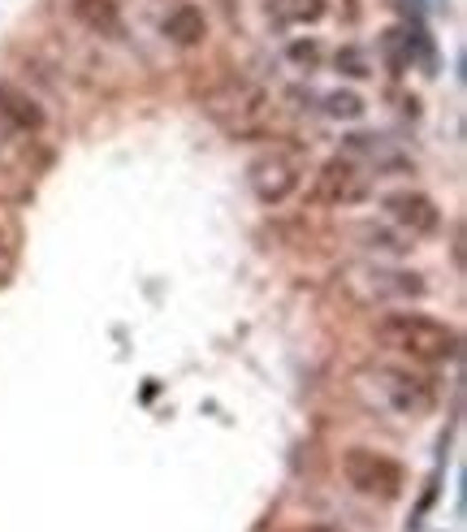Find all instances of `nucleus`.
<instances>
[{
	"label": "nucleus",
	"instance_id": "obj_1",
	"mask_svg": "<svg viewBox=\"0 0 467 532\" xmlns=\"http://www.w3.org/2000/svg\"><path fill=\"white\" fill-rule=\"evenodd\" d=\"M372 333L381 346L399 351L411 364H446V360H459V351H463L459 330L437 316H424V312H385V316H376Z\"/></svg>",
	"mask_w": 467,
	"mask_h": 532
},
{
	"label": "nucleus",
	"instance_id": "obj_2",
	"mask_svg": "<svg viewBox=\"0 0 467 532\" xmlns=\"http://www.w3.org/2000/svg\"><path fill=\"white\" fill-rule=\"evenodd\" d=\"M355 381L376 407L394 411L402 420H416V416L437 407V381L407 364H368L360 368Z\"/></svg>",
	"mask_w": 467,
	"mask_h": 532
},
{
	"label": "nucleus",
	"instance_id": "obj_3",
	"mask_svg": "<svg viewBox=\"0 0 467 532\" xmlns=\"http://www.w3.org/2000/svg\"><path fill=\"white\" fill-rule=\"evenodd\" d=\"M203 113L226 126L238 139H251V134L268 131V117H273V96H268L260 83L234 74V78H221L212 91H203Z\"/></svg>",
	"mask_w": 467,
	"mask_h": 532
},
{
	"label": "nucleus",
	"instance_id": "obj_4",
	"mask_svg": "<svg viewBox=\"0 0 467 532\" xmlns=\"http://www.w3.org/2000/svg\"><path fill=\"white\" fill-rule=\"evenodd\" d=\"M342 480L355 494L376 498V502H394L407 489V472H402L399 459H390L381 450H368V446H351L342 455Z\"/></svg>",
	"mask_w": 467,
	"mask_h": 532
},
{
	"label": "nucleus",
	"instance_id": "obj_5",
	"mask_svg": "<svg viewBox=\"0 0 467 532\" xmlns=\"http://www.w3.org/2000/svg\"><path fill=\"white\" fill-rule=\"evenodd\" d=\"M303 173H307V165H303L299 147H273V152L251 161L247 187H251V195L260 203L277 208V203H286L303 187Z\"/></svg>",
	"mask_w": 467,
	"mask_h": 532
},
{
	"label": "nucleus",
	"instance_id": "obj_6",
	"mask_svg": "<svg viewBox=\"0 0 467 532\" xmlns=\"http://www.w3.org/2000/svg\"><path fill=\"white\" fill-rule=\"evenodd\" d=\"M364 200H372V173L364 165H355L351 156H329L312 178V203L316 208H360Z\"/></svg>",
	"mask_w": 467,
	"mask_h": 532
},
{
	"label": "nucleus",
	"instance_id": "obj_7",
	"mask_svg": "<svg viewBox=\"0 0 467 532\" xmlns=\"http://www.w3.org/2000/svg\"><path fill=\"white\" fill-rule=\"evenodd\" d=\"M381 212H385V221L399 234H407V238H429V234L441 230V208H437L424 191H411V187L385 191V195H381Z\"/></svg>",
	"mask_w": 467,
	"mask_h": 532
},
{
	"label": "nucleus",
	"instance_id": "obj_8",
	"mask_svg": "<svg viewBox=\"0 0 467 532\" xmlns=\"http://www.w3.org/2000/svg\"><path fill=\"white\" fill-rule=\"evenodd\" d=\"M360 303H390V299H420L429 286L420 273H394V268H372V265H360L351 268V282Z\"/></svg>",
	"mask_w": 467,
	"mask_h": 532
},
{
	"label": "nucleus",
	"instance_id": "obj_9",
	"mask_svg": "<svg viewBox=\"0 0 467 532\" xmlns=\"http://www.w3.org/2000/svg\"><path fill=\"white\" fill-rule=\"evenodd\" d=\"M0 122L13 126L18 134H44L48 131V113L31 91H22L18 83L0 78Z\"/></svg>",
	"mask_w": 467,
	"mask_h": 532
},
{
	"label": "nucleus",
	"instance_id": "obj_10",
	"mask_svg": "<svg viewBox=\"0 0 467 532\" xmlns=\"http://www.w3.org/2000/svg\"><path fill=\"white\" fill-rule=\"evenodd\" d=\"M342 156H351L355 165H364L368 173L376 169V173H385V169H407V156L394 152V143L390 139H376V134H355V139H346V152Z\"/></svg>",
	"mask_w": 467,
	"mask_h": 532
},
{
	"label": "nucleus",
	"instance_id": "obj_11",
	"mask_svg": "<svg viewBox=\"0 0 467 532\" xmlns=\"http://www.w3.org/2000/svg\"><path fill=\"white\" fill-rule=\"evenodd\" d=\"M161 31L178 48H195V44L208 39V18H203L200 4H173L165 13V22H161Z\"/></svg>",
	"mask_w": 467,
	"mask_h": 532
},
{
	"label": "nucleus",
	"instance_id": "obj_12",
	"mask_svg": "<svg viewBox=\"0 0 467 532\" xmlns=\"http://www.w3.org/2000/svg\"><path fill=\"white\" fill-rule=\"evenodd\" d=\"M69 13H74L78 27H87L91 35L122 31V9H117V0H69Z\"/></svg>",
	"mask_w": 467,
	"mask_h": 532
},
{
	"label": "nucleus",
	"instance_id": "obj_13",
	"mask_svg": "<svg viewBox=\"0 0 467 532\" xmlns=\"http://www.w3.org/2000/svg\"><path fill=\"white\" fill-rule=\"evenodd\" d=\"M351 234L364 242L368 251H385V256H402V251H411L407 242V234H390L385 226H351Z\"/></svg>",
	"mask_w": 467,
	"mask_h": 532
},
{
	"label": "nucleus",
	"instance_id": "obj_14",
	"mask_svg": "<svg viewBox=\"0 0 467 532\" xmlns=\"http://www.w3.org/2000/svg\"><path fill=\"white\" fill-rule=\"evenodd\" d=\"M325 113L334 117V122H360L368 113L364 96H355V91H329L325 96Z\"/></svg>",
	"mask_w": 467,
	"mask_h": 532
},
{
	"label": "nucleus",
	"instance_id": "obj_15",
	"mask_svg": "<svg viewBox=\"0 0 467 532\" xmlns=\"http://www.w3.org/2000/svg\"><path fill=\"white\" fill-rule=\"evenodd\" d=\"M290 13H295L299 22H316V18L325 13V0H290Z\"/></svg>",
	"mask_w": 467,
	"mask_h": 532
},
{
	"label": "nucleus",
	"instance_id": "obj_16",
	"mask_svg": "<svg viewBox=\"0 0 467 532\" xmlns=\"http://www.w3.org/2000/svg\"><path fill=\"white\" fill-rule=\"evenodd\" d=\"M9 256H13V238H9V234L0 230V268L9 265Z\"/></svg>",
	"mask_w": 467,
	"mask_h": 532
},
{
	"label": "nucleus",
	"instance_id": "obj_17",
	"mask_svg": "<svg viewBox=\"0 0 467 532\" xmlns=\"http://www.w3.org/2000/svg\"><path fill=\"white\" fill-rule=\"evenodd\" d=\"M290 532H342V528H334V524H299V528H290Z\"/></svg>",
	"mask_w": 467,
	"mask_h": 532
}]
</instances>
